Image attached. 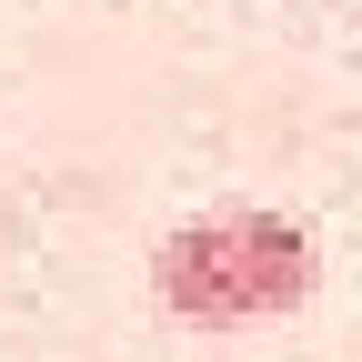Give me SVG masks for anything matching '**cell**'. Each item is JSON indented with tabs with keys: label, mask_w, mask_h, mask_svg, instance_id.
<instances>
[{
	"label": "cell",
	"mask_w": 362,
	"mask_h": 362,
	"mask_svg": "<svg viewBox=\"0 0 362 362\" xmlns=\"http://www.w3.org/2000/svg\"><path fill=\"white\" fill-rule=\"evenodd\" d=\"M312 232L282 211H192L151 242V302L192 332H252V322H282V312L312 302Z\"/></svg>",
	"instance_id": "6da1fadb"
}]
</instances>
